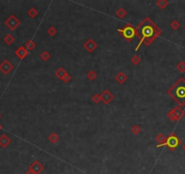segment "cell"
Segmentation results:
<instances>
[{
    "label": "cell",
    "instance_id": "cell-11",
    "mask_svg": "<svg viewBox=\"0 0 185 174\" xmlns=\"http://www.w3.org/2000/svg\"><path fill=\"white\" fill-rule=\"evenodd\" d=\"M28 51L25 49V46H20L17 49V51L15 52V55H17L19 59H24L28 55Z\"/></svg>",
    "mask_w": 185,
    "mask_h": 174
},
{
    "label": "cell",
    "instance_id": "cell-19",
    "mask_svg": "<svg viewBox=\"0 0 185 174\" xmlns=\"http://www.w3.org/2000/svg\"><path fill=\"white\" fill-rule=\"evenodd\" d=\"M156 5L160 9H164L169 6V1L168 0H158L156 2Z\"/></svg>",
    "mask_w": 185,
    "mask_h": 174
},
{
    "label": "cell",
    "instance_id": "cell-10",
    "mask_svg": "<svg viewBox=\"0 0 185 174\" xmlns=\"http://www.w3.org/2000/svg\"><path fill=\"white\" fill-rule=\"evenodd\" d=\"M29 170H32L35 174H40L44 170V166L40 163L39 161L36 160L29 166Z\"/></svg>",
    "mask_w": 185,
    "mask_h": 174
},
{
    "label": "cell",
    "instance_id": "cell-12",
    "mask_svg": "<svg viewBox=\"0 0 185 174\" xmlns=\"http://www.w3.org/2000/svg\"><path fill=\"white\" fill-rule=\"evenodd\" d=\"M11 143V140L10 138L5 133V134H2L0 136V147L2 148H7L9 144Z\"/></svg>",
    "mask_w": 185,
    "mask_h": 174
},
{
    "label": "cell",
    "instance_id": "cell-25",
    "mask_svg": "<svg viewBox=\"0 0 185 174\" xmlns=\"http://www.w3.org/2000/svg\"><path fill=\"white\" fill-rule=\"evenodd\" d=\"M141 61H142V58H141L140 56H139V55H133V58L131 59V62L133 63V64L134 66H138V65L141 63Z\"/></svg>",
    "mask_w": 185,
    "mask_h": 174
},
{
    "label": "cell",
    "instance_id": "cell-5",
    "mask_svg": "<svg viewBox=\"0 0 185 174\" xmlns=\"http://www.w3.org/2000/svg\"><path fill=\"white\" fill-rule=\"evenodd\" d=\"M185 115L184 111L180 106H176L167 114V117L172 122H179Z\"/></svg>",
    "mask_w": 185,
    "mask_h": 174
},
{
    "label": "cell",
    "instance_id": "cell-6",
    "mask_svg": "<svg viewBox=\"0 0 185 174\" xmlns=\"http://www.w3.org/2000/svg\"><path fill=\"white\" fill-rule=\"evenodd\" d=\"M20 20L15 17V15H11L10 17L5 21V25L10 29V30H15L17 27H18L19 26V25H20Z\"/></svg>",
    "mask_w": 185,
    "mask_h": 174
},
{
    "label": "cell",
    "instance_id": "cell-2",
    "mask_svg": "<svg viewBox=\"0 0 185 174\" xmlns=\"http://www.w3.org/2000/svg\"><path fill=\"white\" fill-rule=\"evenodd\" d=\"M167 94L171 96L180 107L185 106V79L183 77L179 80L167 91Z\"/></svg>",
    "mask_w": 185,
    "mask_h": 174
},
{
    "label": "cell",
    "instance_id": "cell-4",
    "mask_svg": "<svg viewBox=\"0 0 185 174\" xmlns=\"http://www.w3.org/2000/svg\"><path fill=\"white\" fill-rule=\"evenodd\" d=\"M181 144V139L174 133H172L166 138L165 146H167L170 151H175Z\"/></svg>",
    "mask_w": 185,
    "mask_h": 174
},
{
    "label": "cell",
    "instance_id": "cell-29",
    "mask_svg": "<svg viewBox=\"0 0 185 174\" xmlns=\"http://www.w3.org/2000/svg\"><path fill=\"white\" fill-rule=\"evenodd\" d=\"M92 101L94 102L95 103H98L102 102V100H101V95H100V94L95 93V95H92Z\"/></svg>",
    "mask_w": 185,
    "mask_h": 174
},
{
    "label": "cell",
    "instance_id": "cell-21",
    "mask_svg": "<svg viewBox=\"0 0 185 174\" xmlns=\"http://www.w3.org/2000/svg\"><path fill=\"white\" fill-rule=\"evenodd\" d=\"M27 15H29V17L31 18H35L37 17L38 15V11L35 8V7H31L28 11H27Z\"/></svg>",
    "mask_w": 185,
    "mask_h": 174
},
{
    "label": "cell",
    "instance_id": "cell-17",
    "mask_svg": "<svg viewBox=\"0 0 185 174\" xmlns=\"http://www.w3.org/2000/svg\"><path fill=\"white\" fill-rule=\"evenodd\" d=\"M115 15H117L119 18H122H122H125L126 15H127V12H126V10L123 8V7H120V8H118L116 10Z\"/></svg>",
    "mask_w": 185,
    "mask_h": 174
},
{
    "label": "cell",
    "instance_id": "cell-8",
    "mask_svg": "<svg viewBox=\"0 0 185 174\" xmlns=\"http://www.w3.org/2000/svg\"><path fill=\"white\" fill-rule=\"evenodd\" d=\"M97 43L92 38H89L84 44V48L88 52V53H92L94 52L96 48H97Z\"/></svg>",
    "mask_w": 185,
    "mask_h": 174
},
{
    "label": "cell",
    "instance_id": "cell-32",
    "mask_svg": "<svg viewBox=\"0 0 185 174\" xmlns=\"http://www.w3.org/2000/svg\"><path fill=\"white\" fill-rule=\"evenodd\" d=\"M183 150L185 151V143H184V145H183Z\"/></svg>",
    "mask_w": 185,
    "mask_h": 174
},
{
    "label": "cell",
    "instance_id": "cell-33",
    "mask_svg": "<svg viewBox=\"0 0 185 174\" xmlns=\"http://www.w3.org/2000/svg\"><path fill=\"white\" fill-rule=\"evenodd\" d=\"M1 129H2V126H1V125H0V130H1Z\"/></svg>",
    "mask_w": 185,
    "mask_h": 174
},
{
    "label": "cell",
    "instance_id": "cell-22",
    "mask_svg": "<svg viewBox=\"0 0 185 174\" xmlns=\"http://www.w3.org/2000/svg\"><path fill=\"white\" fill-rule=\"evenodd\" d=\"M4 42L7 44H8V45H10V44H12L14 42H15V37L12 36V35H10V34H8V35H7L5 37H4Z\"/></svg>",
    "mask_w": 185,
    "mask_h": 174
},
{
    "label": "cell",
    "instance_id": "cell-9",
    "mask_svg": "<svg viewBox=\"0 0 185 174\" xmlns=\"http://www.w3.org/2000/svg\"><path fill=\"white\" fill-rule=\"evenodd\" d=\"M14 69V66L11 64V63L8 60H4L1 64H0V71H1L3 74H9L12 70Z\"/></svg>",
    "mask_w": 185,
    "mask_h": 174
},
{
    "label": "cell",
    "instance_id": "cell-26",
    "mask_svg": "<svg viewBox=\"0 0 185 174\" xmlns=\"http://www.w3.org/2000/svg\"><path fill=\"white\" fill-rule=\"evenodd\" d=\"M170 26H171V28L173 30H178L181 26V24L178 20H173V22H171V24H170Z\"/></svg>",
    "mask_w": 185,
    "mask_h": 174
},
{
    "label": "cell",
    "instance_id": "cell-1",
    "mask_svg": "<svg viewBox=\"0 0 185 174\" xmlns=\"http://www.w3.org/2000/svg\"><path fill=\"white\" fill-rule=\"evenodd\" d=\"M162 29L158 27L150 17H145L136 27V37L139 38V44L136 46L137 51L143 44L149 46L158 36L162 35Z\"/></svg>",
    "mask_w": 185,
    "mask_h": 174
},
{
    "label": "cell",
    "instance_id": "cell-20",
    "mask_svg": "<svg viewBox=\"0 0 185 174\" xmlns=\"http://www.w3.org/2000/svg\"><path fill=\"white\" fill-rule=\"evenodd\" d=\"M86 77L89 79L90 81H95V79L97 78V73L95 71H94V70H91V71H89L87 73Z\"/></svg>",
    "mask_w": 185,
    "mask_h": 174
},
{
    "label": "cell",
    "instance_id": "cell-3",
    "mask_svg": "<svg viewBox=\"0 0 185 174\" xmlns=\"http://www.w3.org/2000/svg\"><path fill=\"white\" fill-rule=\"evenodd\" d=\"M118 33L122 36V38L125 39V41L132 42L136 36V28L131 24H126L122 28L118 29Z\"/></svg>",
    "mask_w": 185,
    "mask_h": 174
},
{
    "label": "cell",
    "instance_id": "cell-18",
    "mask_svg": "<svg viewBox=\"0 0 185 174\" xmlns=\"http://www.w3.org/2000/svg\"><path fill=\"white\" fill-rule=\"evenodd\" d=\"M36 44L35 41L33 40H28L25 44V49L27 51H31V50H33L36 48Z\"/></svg>",
    "mask_w": 185,
    "mask_h": 174
},
{
    "label": "cell",
    "instance_id": "cell-35",
    "mask_svg": "<svg viewBox=\"0 0 185 174\" xmlns=\"http://www.w3.org/2000/svg\"><path fill=\"white\" fill-rule=\"evenodd\" d=\"M184 29H185V25H184Z\"/></svg>",
    "mask_w": 185,
    "mask_h": 174
},
{
    "label": "cell",
    "instance_id": "cell-24",
    "mask_svg": "<svg viewBox=\"0 0 185 174\" xmlns=\"http://www.w3.org/2000/svg\"><path fill=\"white\" fill-rule=\"evenodd\" d=\"M131 131H132V133H133V134L138 135L139 133H141V132H142V128H141L140 126H139L138 124H134V125L133 126V127H132Z\"/></svg>",
    "mask_w": 185,
    "mask_h": 174
},
{
    "label": "cell",
    "instance_id": "cell-15",
    "mask_svg": "<svg viewBox=\"0 0 185 174\" xmlns=\"http://www.w3.org/2000/svg\"><path fill=\"white\" fill-rule=\"evenodd\" d=\"M59 140H60V136L56 133H55V132L50 133V135L48 136V141L53 144H55Z\"/></svg>",
    "mask_w": 185,
    "mask_h": 174
},
{
    "label": "cell",
    "instance_id": "cell-16",
    "mask_svg": "<svg viewBox=\"0 0 185 174\" xmlns=\"http://www.w3.org/2000/svg\"><path fill=\"white\" fill-rule=\"evenodd\" d=\"M66 71L63 68V67H59L56 71H55V76L58 78V79H60V80H62V79L64 78V76L66 74Z\"/></svg>",
    "mask_w": 185,
    "mask_h": 174
},
{
    "label": "cell",
    "instance_id": "cell-13",
    "mask_svg": "<svg viewBox=\"0 0 185 174\" xmlns=\"http://www.w3.org/2000/svg\"><path fill=\"white\" fill-rule=\"evenodd\" d=\"M115 80L119 84H123L128 79V76L123 73V72H119L116 75H115Z\"/></svg>",
    "mask_w": 185,
    "mask_h": 174
},
{
    "label": "cell",
    "instance_id": "cell-31",
    "mask_svg": "<svg viewBox=\"0 0 185 174\" xmlns=\"http://www.w3.org/2000/svg\"><path fill=\"white\" fill-rule=\"evenodd\" d=\"M25 174H35V173H34V172H33L32 170H27V171L25 172Z\"/></svg>",
    "mask_w": 185,
    "mask_h": 174
},
{
    "label": "cell",
    "instance_id": "cell-14",
    "mask_svg": "<svg viewBox=\"0 0 185 174\" xmlns=\"http://www.w3.org/2000/svg\"><path fill=\"white\" fill-rule=\"evenodd\" d=\"M155 140H156V141L159 143V145H157V148H158V147H162V146L165 145L166 137H165L162 133H159V134L155 137Z\"/></svg>",
    "mask_w": 185,
    "mask_h": 174
},
{
    "label": "cell",
    "instance_id": "cell-7",
    "mask_svg": "<svg viewBox=\"0 0 185 174\" xmlns=\"http://www.w3.org/2000/svg\"><path fill=\"white\" fill-rule=\"evenodd\" d=\"M101 100L104 104H109L114 100V94L109 90H104L101 94Z\"/></svg>",
    "mask_w": 185,
    "mask_h": 174
},
{
    "label": "cell",
    "instance_id": "cell-34",
    "mask_svg": "<svg viewBox=\"0 0 185 174\" xmlns=\"http://www.w3.org/2000/svg\"><path fill=\"white\" fill-rule=\"evenodd\" d=\"M0 119H1V114H0Z\"/></svg>",
    "mask_w": 185,
    "mask_h": 174
},
{
    "label": "cell",
    "instance_id": "cell-30",
    "mask_svg": "<svg viewBox=\"0 0 185 174\" xmlns=\"http://www.w3.org/2000/svg\"><path fill=\"white\" fill-rule=\"evenodd\" d=\"M71 80H72V76H71L68 73H66V74L64 76V78L62 79V81H64V82H65V83H66V84H67V83H69Z\"/></svg>",
    "mask_w": 185,
    "mask_h": 174
},
{
    "label": "cell",
    "instance_id": "cell-23",
    "mask_svg": "<svg viewBox=\"0 0 185 174\" xmlns=\"http://www.w3.org/2000/svg\"><path fill=\"white\" fill-rule=\"evenodd\" d=\"M51 57V55L47 52V51H44L40 54V58L44 61V62H47Z\"/></svg>",
    "mask_w": 185,
    "mask_h": 174
},
{
    "label": "cell",
    "instance_id": "cell-27",
    "mask_svg": "<svg viewBox=\"0 0 185 174\" xmlns=\"http://www.w3.org/2000/svg\"><path fill=\"white\" fill-rule=\"evenodd\" d=\"M176 68L180 73H184L185 72V62H183V61L180 62L179 64L177 65Z\"/></svg>",
    "mask_w": 185,
    "mask_h": 174
},
{
    "label": "cell",
    "instance_id": "cell-28",
    "mask_svg": "<svg viewBox=\"0 0 185 174\" xmlns=\"http://www.w3.org/2000/svg\"><path fill=\"white\" fill-rule=\"evenodd\" d=\"M47 34H48L50 36H55L57 34V29H56L55 26H50V27L47 29Z\"/></svg>",
    "mask_w": 185,
    "mask_h": 174
}]
</instances>
